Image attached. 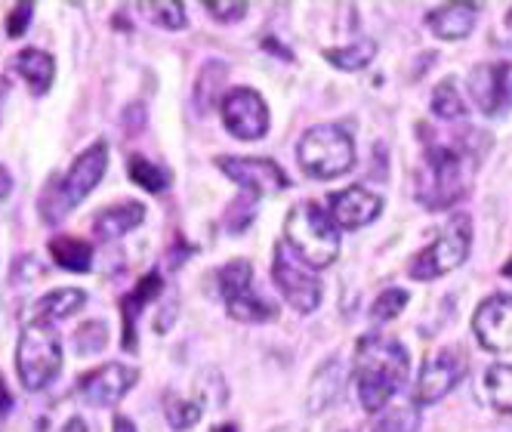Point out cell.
Returning <instances> with one entry per match:
<instances>
[{
  "label": "cell",
  "mask_w": 512,
  "mask_h": 432,
  "mask_svg": "<svg viewBox=\"0 0 512 432\" xmlns=\"http://www.w3.org/2000/svg\"><path fill=\"white\" fill-rule=\"evenodd\" d=\"M500 272H503L506 278H512V257H509V260L503 263V269H500Z\"/></svg>",
  "instance_id": "7bdbcfd3"
},
{
  "label": "cell",
  "mask_w": 512,
  "mask_h": 432,
  "mask_svg": "<svg viewBox=\"0 0 512 432\" xmlns=\"http://www.w3.org/2000/svg\"><path fill=\"white\" fill-rule=\"evenodd\" d=\"M84 306H87V291H81V287H56V291L44 294L41 300H34V306L28 309V315H31L28 321L53 328L56 321L78 315Z\"/></svg>",
  "instance_id": "e0dca14e"
},
{
  "label": "cell",
  "mask_w": 512,
  "mask_h": 432,
  "mask_svg": "<svg viewBox=\"0 0 512 432\" xmlns=\"http://www.w3.org/2000/svg\"><path fill=\"white\" fill-rule=\"evenodd\" d=\"M284 235L290 254L309 269H327L340 257V226L315 201H300L290 207Z\"/></svg>",
  "instance_id": "3957f363"
},
{
  "label": "cell",
  "mask_w": 512,
  "mask_h": 432,
  "mask_svg": "<svg viewBox=\"0 0 512 432\" xmlns=\"http://www.w3.org/2000/svg\"><path fill=\"white\" fill-rule=\"evenodd\" d=\"M411 374V352L392 337L368 334L355 346V386L358 402L368 414L386 411L392 395Z\"/></svg>",
  "instance_id": "7a4b0ae2"
},
{
  "label": "cell",
  "mask_w": 512,
  "mask_h": 432,
  "mask_svg": "<svg viewBox=\"0 0 512 432\" xmlns=\"http://www.w3.org/2000/svg\"><path fill=\"white\" fill-rule=\"evenodd\" d=\"M429 108H432V115L442 118V121H460V118H466V102H463L454 78H445L442 84L435 87Z\"/></svg>",
  "instance_id": "83f0119b"
},
{
  "label": "cell",
  "mask_w": 512,
  "mask_h": 432,
  "mask_svg": "<svg viewBox=\"0 0 512 432\" xmlns=\"http://www.w3.org/2000/svg\"><path fill=\"white\" fill-rule=\"evenodd\" d=\"M469 247H472V223H469V216L460 213L442 232H438V238L432 244H426L420 254L408 263V275L414 281L442 278V275H448L466 263Z\"/></svg>",
  "instance_id": "52a82bcc"
},
{
  "label": "cell",
  "mask_w": 512,
  "mask_h": 432,
  "mask_svg": "<svg viewBox=\"0 0 512 432\" xmlns=\"http://www.w3.org/2000/svg\"><path fill=\"white\" fill-rule=\"evenodd\" d=\"M139 383V368L108 362L78 380V399L90 408H112Z\"/></svg>",
  "instance_id": "4fadbf2b"
},
{
  "label": "cell",
  "mask_w": 512,
  "mask_h": 432,
  "mask_svg": "<svg viewBox=\"0 0 512 432\" xmlns=\"http://www.w3.org/2000/svg\"><path fill=\"white\" fill-rule=\"evenodd\" d=\"M343 380H346V374H343V368H340V362L334 365V362H327L315 377H312V386H309V402H306V408L312 411V414H321L327 405H331L337 395H340V386H343Z\"/></svg>",
  "instance_id": "603a6c76"
},
{
  "label": "cell",
  "mask_w": 512,
  "mask_h": 432,
  "mask_svg": "<svg viewBox=\"0 0 512 432\" xmlns=\"http://www.w3.org/2000/svg\"><path fill=\"white\" fill-rule=\"evenodd\" d=\"M297 161L312 179H337L355 167V142L337 124H318L300 136Z\"/></svg>",
  "instance_id": "5b68a950"
},
{
  "label": "cell",
  "mask_w": 512,
  "mask_h": 432,
  "mask_svg": "<svg viewBox=\"0 0 512 432\" xmlns=\"http://www.w3.org/2000/svg\"><path fill=\"white\" fill-rule=\"evenodd\" d=\"M411 303V294L408 291H401V287H386V291L374 300L371 306V315L377 321H392L401 315V309H405Z\"/></svg>",
  "instance_id": "d6a6232c"
},
{
  "label": "cell",
  "mask_w": 512,
  "mask_h": 432,
  "mask_svg": "<svg viewBox=\"0 0 512 432\" xmlns=\"http://www.w3.org/2000/svg\"><path fill=\"white\" fill-rule=\"evenodd\" d=\"M506 25H509V28H512V10H509V13H506Z\"/></svg>",
  "instance_id": "ee69618b"
},
{
  "label": "cell",
  "mask_w": 512,
  "mask_h": 432,
  "mask_svg": "<svg viewBox=\"0 0 512 432\" xmlns=\"http://www.w3.org/2000/svg\"><path fill=\"white\" fill-rule=\"evenodd\" d=\"M213 432H238V426H232V423H223V426H216Z\"/></svg>",
  "instance_id": "b9f144b4"
},
{
  "label": "cell",
  "mask_w": 512,
  "mask_h": 432,
  "mask_svg": "<svg viewBox=\"0 0 512 432\" xmlns=\"http://www.w3.org/2000/svg\"><path fill=\"white\" fill-rule=\"evenodd\" d=\"M47 250H50V260L65 272L87 275L93 269V244L78 235H56L50 238Z\"/></svg>",
  "instance_id": "ffe728a7"
},
{
  "label": "cell",
  "mask_w": 512,
  "mask_h": 432,
  "mask_svg": "<svg viewBox=\"0 0 512 432\" xmlns=\"http://www.w3.org/2000/svg\"><path fill=\"white\" fill-rule=\"evenodd\" d=\"M417 429H420V408L417 405L386 408L374 420V432H417Z\"/></svg>",
  "instance_id": "f546056e"
},
{
  "label": "cell",
  "mask_w": 512,
  "mask_h": 432,
  "mask_svg": "<svg viewBox=\"0 0 512 432\" xmlns=\"http://www.w3.org/2000/svg\"><path fill=\"white\" fill-rule=\"evenodd\" d=\"M485 399L494 411L512 414V362H494L482 374Z\"/></svg>",
  "instance_id": "7402d4cb"
},
{
  "label": "cell",
  "mask_w": 512,
  "mask_h": 432,
  "mask_svg": "<svg viewBox=\"0 0 512 432\" xmlns=\"http://www.w3.org/2000/svg\"><path fill=\"white\" fill-rule=\"evenodd\" d=\"M272 278L278 284V291L284 294V300L294 306L303 315H312L321 306V294L324 287L318 281V275H312V269H306L294 254H287V247L281 244L275 250V263H272Z\"/></svg>",
  "instance_id": "9c48e42d"
},
{
  "label": "cell",
  "mask_w": 512,
  "mask_h": 432,
  "mask_svg": "<svg viewBox=\"0 0 512 432\" xmlns=\"http://www.w3.org/2000/svg\"><path fill=\"white\" fill-rule=\"evenodd\" d=\"M10 192H13V173L4 164H0V201H7Z\"/></svg>",
  "instance_id": "8d00e7d4"
},
{
  "label": "cell",
  "mask_w": 512,
  "mask_h": 432,
  "mask_svg": "<svg viewBox=\"0 0 512 432\" xmlns=\"http://www.w3.org/2000/svg\"><path fill=\"white\" fill-rule=\"evenodd\" d=\"M250 278H253V269H250L247 260H232V263H226L223 269L216 272L219 294H223V300H232V297L250 291Z\"/></svg>",
  "instance_id": "f1b7e54d"
},
{
  "label": "cell",
  "mask_w": 512,
  "mask_h": 432,
  "mask_svg": "<svg viewBox=\"0 0 512 432\" xmlns=\"http://www.w3.org/2000/svg\"><path fill=\"white\" fill-rule=\"evenodd\" d=\"M466 374V352L457 346H445L429 355L414 386V405H435L463 380Z\"/></svg>",
  "instance_id": "ba28073f"
},
{
  "label": "cell",
  "mask_w": 512,
  "mask_h": 432,
  "mask_svg": "<svg viewBox=\"0 0 512 432\" xmlns=\"http://www.w3.org/2000/svg\"><path fill=\"white\" fill-rule=\"evenodd\" d=\"M475 19H479V7L475 4H445L426 16V25L435 38L442 41H463L472 34Z\"/></svg>",
  "instance_id": "d6986e66"
},
{
  "label": "cell",
  "mask_w": 512,
  "mask_h": 432,
  "mask_svg": "<svg viewBox=\"0 0 512 432\" xmlns=\"http://www.w3.org/2000/svg\"><path fill=\"white\" fill-rule=\"evenodd\" d=\"M145 223V207L139 201H121L112 207H102L93 220V238L96 241H118L139 229Z\"/></svg>",
  "instance_id": "2e32d148"
},
{
  "label": "cell",
  "mask_w": 512,
  "mask_h": 432,
  "mask_svg": "<svg viewBox=\"0 0 512 432\" xmlns=\"http://www.w3.org/2000/svg\"><path fill=\"white\" fill-rule=\"evenodd\" d=\"M226 75H229V65L226 62H219V59L204 62L201 75L195 81V96H192L195 99V108H198L201 115L213 112V105L219 99V87L226 84Z\"/></svg>",
  "instance_id": "cb8c5ba5"
},
{
  "label": "cell",
  "mask_w": 512,
  "mask_h": 432,
  "mask_svg": "<svg viewBox=\"0 0 512 432\" xmlns=\"http://www.w3.org/2000/svg\"><path fill=\"white\" fill-rule=\"evenodd\" d=\"M108 167V142L96 139L90 149H84L75 161H71L68 173L47 192L41 201V213L47 223H59L65 213H71L78 204L87 201V195L99 186V179L105 176Z\"/></svg>",
  "instance_id": "277c9868"
},
{
  "label": "cell",
  "mask_w": 512,
  "mask_h": 432,
  "mask_svg": "<svg viewBox=\"0 0 512 432\" xmlns=\"http://www.w3.org/2000/svg\"><path fill=\"white\" fill-rule=\"evenodd\" d=\"M469 96L485 118H503L512 108V65L488 62L469 71Z\"/></svg>",
  "instance_id": "7c38bea8"
},
{
  "label": "cell",
  "mask_w": 512,
  "mask_h": 432,
  "mask_svg": "<svg viewBox=\"0 0 512 432\" xmlns=\"http://www.w3.org/2000/svg\"><path fill=\"white\" fill-rule=\"evenodd\" d=\"M161 291H164L161 275L158 272H149L127 297H121V318H124L121 340H124V349L127 352H136V318H139V312L149 306L155 297H161Z\"/></svg>",
  "instance_id": "ac0fdd59"
},
{
  "label": "cell",
  "mask_w": 512,
  "mask_h": 432,
  "mask_svg": "<svg viewBox=\"0 0 512 432\" xmlns=\"http://www.w3.org/2000/svg\"><path fill=\"white\" fill-rule=\"evenodd\" d=\"M62 432H87V423L81 420V417H71L68 423H65V429Z\"/></svg>",
  "instance_id": "ab89813d"
},
{
  "label": "cell",
  "mask_w": 512,
  "mask_h": 432,
  "mask_svg": "<svg viewBox=\"0 0 512 432\" xmlns=\"http://www.w3.org/2000/svg\"><path fill=\"white\" fill-rule=\"evenodd\" d=\"M226 309L235 321H244V324H266L275 318V306L266 303L263 297H256L253 291H244V294L226 300Z\"/></svg>",
  "instance_id": "4316f807"
},
{
  "label": "cell",
  "mask_w": 512,
  "mask_h": 432,
  "mask_svg": "<svg viewBox=\"0 0 512 432\" xmlns=\"http://www.w3.org/2000/svg\"><path fill=\"white\" fill-rule=\"evenodd\" d=\"M10 96V81L7 78H0V118H4V102Z\"/></svg>",
  "instance_id": "60d3db41"
},
{
  "label": "cell",
  "mask_w": 512,
  "mask_h": 432,
  "mask_svg": "<svg viewBox=\"0 0 512 432\" xmlns=\"http://www.w3.org/2000/svg\"><path fill=\"white\" fill-rule=\"evenodd\" d=\"M16 371L28 392L47 389L62 371V343L47 324L25 321L16 343Z\"/></svg>",
  "instance_id": "8992f818"
},
{
  "label": "cell",
  "mask_w": 512,
  "mask_h": 432,
  "mask_svg": "<svg viewBox=\"0 0 512 432\" xmlns=\"http://www.w3.org/2000/svg\"><path fill=\"white\" fill-rule=\"evenodd\" d=\"M482 146L463 139H429L417 167V201L429 210L454 207L472 186Z\"/></svg>",
  "instance_id": "6da1fadb"
},
{
  "label": "cell",
  "mask_w": 512,
  "mask_h": 432,
  "mask_svg": "<svg viewBox=\"0 0 512 432\" xmlns=\"http://www.w3.org/2000/svg\"><path fill=\"white\" fill-rule=\"evenodd\" d=\"M223 124L235 139L253 142L269 133V105L253 87H235L219 102Z\"/></svg>",
  "instance_id": "30bf717a"
},
{
  "label": "cell",
  "mask_w": 512,
  "mask_h": 432,
  "mask_svg": "<svg viewBox=\"0 0 512 432\" xmlns=\"http://www.w3.org/2000/svg\"><path fill=\"white\" fill-rule=\"evenodd\" d=\"M204 10L216 19V22H241L247 16V4L244 0H213V4H204Z\"/></svg>",
  "instance_id": "e575fe53"
},
{
  "label": "cell",
  "mask_w": 512,
  "mask_h": 432,
  "mask_svg": "<svg viewBox=\"0 0 512 432\" xmlns=\"http://www.w3.org/2000/svg\"><path fill=\"white\" fill-rule=\"evenodd\" d=\"M16 71L25 78V84L31 87L34 96H44L50 93L53 81H56V62L47 50H38V47H28L16 56Z\"/></svg>",
  "instance_id": "44dd1931"
},
{
  "label": "cell",
  "mask_w": 512,
  "mask_h": 432,
  "mask_svg": "<svg viewBox=\"0 0 512 432\" xmlns=\"http://www.w3.org/2000/svg\"><path fill=\"white\" fill-rule=\"evenodd\" d=\"M167 423L176 429V432H186L192 429L198 420H201V408L189 399H167Z\"/></svg>",
  "instance_id": "836d02e7"
},
{
  "label": "cell",
  "mask_w": 512,
  "mask_h": 432,
  "mask_svg": "<svg viewBox=\"0 0 512 432\" xmlns=\"http://www.w3.org/2000/svg\"><path fill=\"white\" fill-rule=\"evenodd\" d=\"M112 432H139V429H136V423H133L130 417L115 414V420H112Z\"/></svg>",
  "instance_id": "f35d334b"
},
{
  "label": "cell",
  "mask_w": 512,
  "mask_h": 432,
  "mask_svg": "<svg viewBox=\"0 0 512 432\" xmlns=\"http://www.w3.org/2000/svg\"><path fill=\"white\" fill-rule=\"evenodd\" d=\"M139 10L149 16L158 28H167V31H182L189 25L186 7H182L179 0H164V4H139Z\"/></svg>",
  "instance_id": "4dcf8cb0"
},
{
  "label": "cell",
  "mask_w": 512,
  "mask_h": 432,
  "mask_svg": "<svg viewBox=\"0 0 512 432\" xmlns=\"http://www.w3.org/2000/svg\"><path fill=\"white\" fill-rule=\"evenodd\" d=\"M71 340H75V352H78V355H84V358H87V355L102 352V349L108 346V328H105V321H99V318L84 321Z\"/></svg>",
  "instance_id": "1f68e13d"
},
{
  "label": "cell",
  "mask_w": 512,
  "mask_h": 432,
  "mask_svg": "<svg viewBox=\"0 0 512 432\" xmlns=\"http://www.w3.org/2000/svg\"><path fill=\"white\" fill-rule=\"evenodd\" d=\"M127 173H130V179L139 189L152 192V195H161L170 186V170L155 164V161H149V158H142V155H130L127 158Z\"/></svg>",
  "instance_id": "d4e9b609"
},
{
  "label": "cell",
  "mask_w": 512,
  "mask_h": 432,
  "mask_svg": "<svg viewBox=\"0 0 512 432\" xmlns=\"http://www.w3.org/2000/svg\"><path fill=\"white\" fill-rule=\"evenodd\" d=\"M216 167L223 170L232 183L247 189L253 198L260 195H278L290 186V176L272 161V158H247V155H219Z\"/></svg>",
  "instance_id": "8fae6325"
},
{
  "label": "cell",
  "mask_w": 512,
  "mask_h": 432,
  "mask_svg": "<svg viewBox=\"0 0 512 432\" xmlns=\"http://www.w3.org/2000/svg\"><path fill=\"white\" fill-rule=\"evenodd\" d=\"M10 408H13V395H10V389H7L4 377H0V417L10 414Z\"/></svg>",
  "instance_id": "74e56055"
},
{
  "label": "cell",
  "mask_w": 512,
  "mask_h": 432,
  "mask_svg": "<svg viewBox=\"0 0 512 432\" xmlns=\"http://www.w3.org/2000/svg\"><path fill=\"white\" fill-rule=\"evenodd\" d=\"M31 19H34V4H16L10 10V16H7V34H10L13 41L22 38V34L28 31Z\"/></svg>",
  "instance_id": "d590c367"
},
{
  "label": "cell",
  "mask_w": 512,
  "mask_h": 432,
  "mask_svg": "<svg viewBox=\"0 0 512 432\" xmlns=\"http://www.w3.org/2000/svg\"><path fill=\"white\" fill-rule=\"evenodd\" d=\"M327 213L340 229H361V226H371L380 210H383V198L371 189H361V186H349L337 195H331L327 201Z\"/></svg>",
  "instance_id": "9a60e30c"
},
{
  "label": "cell",
  "mask_w": 512,
  "mask_h": 432,
  "mask_svg": "<svg viewBox=\"0 0 512 432\" xmlns=\"http://www.w3.org/2000/svg\"><path fill=\"white\" fill-rule=\"evenodd\" d=\"M472 331L488 352H512V297H488L472 315Z\"/></svg>",
  "instance_id": "5bb4252c"
},
{
  "label": "cell",
  "mask_w": 512,
  "mask_h": 432,
  "mask_svg": "<svg viewBox=\"0 0 512 432\" xmlns=\"http://www.w3.org/2000/svg\"><path fill=\"white\" fill-rule=\"evenodd\" d=\"M377 56V41L364 38V41H355V44H346V47H337V50H324V59L337 65L340 71H358V68H368Z\"/></svg>",
  "instance_id": "484cf974"
}]
</instances>
